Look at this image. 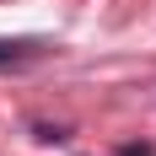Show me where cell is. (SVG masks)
<instances>
[{
  "mask_svg": "<svg viewBox=\"0 0 156 156\" xmlns=\"http://www.w3.org/2000/svg\"><path fill=\"white\" fill-rule=\"evenodd\" d=\"M27 59H38V43H0V70L5 65H27Z\"/></svg>",
  "mask_w": 156,
  "mask_h": 156,
  "instance_id": "1",
  "label": "cell"
}]
</instances>
